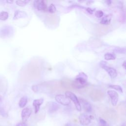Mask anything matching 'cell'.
<instances>
[{"label":"cell","mask_w":126,"mask_h":126,"mask_svg":"<svg viewBox=\"0 0 126 126\" xmlns=\"http://www.w3.org/2000/svg\"><path fill=\"white\" fill-rule=\"evenodd\" d=\"M87 75L84 72L79 73L75 79L72 81V88L79 89L85 87L87 84Z\"/></svg>","instance_id":"1"},{"label":"cell","mask_w":126,"mask_h":126,"mask_svg":"<svg viewBox=\"0 0 126 126\" xmlns=\"http://www.w3.org/2000/svg\"><path fill=\"white\" fill-rule=\"evenodd\" d=\"M65 94L67 97H68L70 100H71L73 102L76 109L78 111H81V106L79 101L78 98L76 96V95L74 93L70 91H66L65 93Z\"/></svg>","instance_id":"2"},{"label":"cell","mask_w":126,"mask_h":126,"mask_svg":"<svg viewBox=\"0 0 126 126\" xmlns=\"http://www.w3.org/2000/svg\"><path fill=\"white\" fill-rule=\"evenodd\" d=\"M14 33L13 27L10 26H5L0 30V36L2 37H9Z\"/></svg>","instance_id":"3"},{"label":"cell","mask_w":126,"mask_h":126,"mask_svg":"<svg viewBox=\"0 0 126 126\" xmlns=\"http://www.w3.org/2000/svg\"><path fill=\"white\" fill-rule=\"evenodd\" d=\"M55 98L58 103L64 106L68 105L70 103V100L66 96L63 94H57Z\"/></svg>","instance_id":"4"},{"label":"cell","mask_w":126,"mask_h":126,"mask_svg":"<svg viewBox=\"0 0 126 126\" xmlns=\"http://www.w3.org/2000/svg\"><path fill=\"white\" fill-rule=\"evenodd\" d=\"M90 95L93 100L97 101L103 98L104 96V94L100 90L95 89L91 91Z\"/></svg>","instance_id":"5"},{"label":"cell","mask_w":126,"mask_h":126,"mask_svg":"<svg viewBox=\"0 0 126 126\" xmlns=\"http://www.w3.org/2000/svg\"><path fill=\"white\" fill-rule=\"evenodd\" d=\"M33 5L39 11L47 10V6L45 2L43 0H36L33 2Z\"/></svg>","instance_id":"6"},{"label":"cell","mask_w":126,"mask_h":126,"mask_svg":"<svg viewBox=\"0 0 126 126\" xmlns=\"http://www.w3.org/2000/svg\"><path fill=\"white\" fill-rule=\"evenodd\" d=\"M107 94L111 98L112 105L116 106L117 104L119 99V95L117 92L114 90H109L107 91Z\"/></svg>","instance_id":"7"},{"label":"cell","mask_w":126,"mask_h":126,"mask_svg":"<svg viewBox=\"0 0 126 126\" xmlns=\"http://www.w3.org/2000/svg\"><path fill=\"white\" fill-rule=\"evenodd\" d=\"M80 123L83 126H87L91 123V119L90 116H89L85 113H82L79 117Z\"/></svg>","instance_id":"8"},{"label":"cell","mask_w":126,"mask_h":126,"mask_svg":"<svg viewBox=\"0 0 126 126\" xmlns=\"http://www.w3.org/2000/svg\"><path fill=\"white\" fill-rule=\"evenodd\" d=\"M32 109L29 107L24 108L21 112V118L22 122L25 123L32 114Z\"/></svg>","instance_id":"9"},{"label":"cell","mask_w":126,"mask_h":126,"mask_svg":"<svg viewBox=\"0 0 126 126\" xmlns=\"http://www.w3.org/2000/svg\"><path fill=\"white\" fill-rule=\"evenodd\" d=\"M101 67L102 68H103L104 69H105L109 75L112 79H114L117 77V70H116V69H115L114 68L107 66V64L102 66Z\"/></svg>","instance_id":"10"},{"label":"cell","mask_w":126,"mask_h":126,"mask_svg":"<svg viewBox=\"0 0 126 126\" xmlns=\"http://www.w3.org/2000/svg\"><path fill=\"white\" fill-rule=\"evenodd\" d=\"M79 101L80 103H81L84 109L87 112H91L92 110V107L90 103L84 98H79Z\"/></svg>","instance_id":"11"},{"label":"cell","mask_w":126,"mask_h":126,"mask_svg":"<svg viewBox=\"0 0 126 126\" xmlns=\"http://www.w3.org/2000/svg\"><path fill=\"white\" fill-rule=\"evenodd\" d=\"M44 101L43 98H39V99H34L33 101L32 105L34 107V113L36 114L40 109V106L41 105V104L43 103Z\"/></svg>","instance_id":"12"},{"label":"cell","mask_w":126,"mask_h":126,"mask_svg":"<svg viewBox=\"0 0 126 126\" xmlns=\"http://www.w3.org/2000/svg\"><path fill=\"white\" fill-rule=\"evenodd\" d=\"M28 17L27 13L23 11H20L19 10H16L13 17V20H17L20 18H25Z\"/></svg>","instance_id":"13"},{"label":"cell","mask_w":126,"mask_h":126,"mask_svg":"<svg viewBox=\"0 0 126 126\" xmlns=\"http://www.w3.org/2000/svg\"><path fill=\"white\" fill-rule=\"evenodd\" d=\"M59 105L58 103L54 102H51L49 106L48 111L50 113H54L57 111L59 108Z\"/></svg>","instance_id":"14"},{"label":"cell","mask_w":126,"mask_h":126,"mask_svg":"<svg viewBox=\"0 0 126 126\" xmlns=\"http://www.w3.org/2000/svg\"><path fill=\"white\" fill-rule=\"evenodd\" d=\"M72 81L68 79H63L61 81V85L65 88H72L71 86Z\"/></svg>","instance_id":"15"},{"label":"cell","mask_w":126,"mask_h":126,"mask_svg":"<svg viewBox=\"0 0 126 126\" xmlns=\"http://www.w3.org/2000/svg\"><path fill=\"white\" fill-rule=\"evenodd\" d=\"M28 102V97L26 96H24L21 98L19 102V106L20 108H24L27 104Z\"/></svg>","instance_id":"16"},{"label":"cell","mask_w":126,"mask_h":126,"mask_svg":"<svg viewBox=\"0 0 126 126\" xmlns=\"http://www.w3.org/2000/svg\"><path fill=\"white\" fill-rule=\"evenodd\" d=\"M116 55L113 53H106L104 55V59L106 60H114L116 59Z\"/></svg>","instance_id":"17"},{"label":"cell","mask_w":126,"mask_h":126,"mask_svg":"<svg viewBox=\"0 0 126 126\" xmlns=\"http://www.w3.org/2000/svg\"><path fill=\"white\" fill-rule=\"evenodd\" d=\"M8 18V13L6 11H1L0 12V20L5 21Z\"/></svg>","instance_id":"18"},{"label":"cell","mask_w":126,"mask_h":126,"mask_svg":"<svg viewBox=\"0 0 126 126\" xmlns=\"http://www.w3.org/2000/svg\"><path fill=\"white\" fill-rule=\"evenodd\" d=\"M29 2L30 0H18L16 1V3L19 6H24L26 5Z\"/></svg>","instance_id":"19"},{"label":"cell","mask_w":126,"mask_h":126,"mask_svg":"<svg viewBox=\"0 0 126 126\" xmlns=\"http://www.w3.org/2000/svg\"><path fill=\"white\" fill-rule=\"evenodd\" d=\"M111 21L110 19H109L107 16L103 17L100 21V24L102 25H108L110 24Z\"/></svg>","instance_id":"20"},{"label":"cell","mask_w":126,"mask_h":126,"mask_svg":"<svg viewBox=\"0 0 126 126\" xmlns=\"http://www.w3.org/2000/svg\"><path fill=\"white\" fill-rule=\"evenodd\" d=\"M109 87L113 89L116 91H118L119 92H120V93H123V89L122 88V87L120 86V85H111L109 86Z\"/></svg>","instance_id":"21"},{"label":"cell","mask_w":126,"mask_h":126,"mask_svg":"<svg viewBox=\"0 0 126 126\" xmlns=\"http://www.w3.org/2000/svg\"><path fill=\"white\" fill-rule=\"evenodd\" d=\"M47 10L50 13H53L55 12V11L56 10V8L55 5L53 3L50 4V5L47 8Z\"/></svg>","instance_id":"22"},{"label":"cell","mask_w":126,"mask_h":126,"mask_svg":"<svg viewBox=\"0 0 126 126\" xmlns=\"http://www.w3.org/2000/svg\"><path fill=\"white\" fill-rule=\"evenodd\" d=\"M114 52L120 54H125L126 53V48H121L117 47L114 50Z\"/></svg>","instance_id":"23"},{"label":"cell","mask_w":126,"mask_h":126,"mask_svg":"<svg viewBox=\"0 0 126 126\" xmlns=\"http://www.w3.org/2000/svg\"><path fill=\"white\" fill-rule=\"evenodd\" d=\"M95 16L97 18L102 17L103 16V12L101 10H97L95 12Z\"/></svg>","instance_id":"24"},{"label":"cell","mask_w":126,"mask_h":126,"mask_svg":"<svg viewBox=\"0 0 126 126\" xmlns=\"http://www.w3.org/2000/svg\"><path fill=\"white\" fill-rule=\"evenodd\" d=\"M99 123L100 124V126H105L107 125V122L105 120H104V119H103L102 118H99Z\"/></svg>","instance_id":"25"},{"label":"cell","mask_w":126,"mask_h":126,"mask_svg":"<svg viewBox=\"0 0 126 126\" xmlns=\"http://www.w3.org/2000/svg\"><path fill=\"white\" fill-rule=\"evenodd\" d=\"M32 91L35 93H37L38 92V86L37 85H33L32 87Z\"/></svg>","instance_id":"26"},{"label":"cell","mask_w":126,"mask_h":126,"mask_svg":"<svg viewBox=\"0 0 126 126\" xmlns=\"http://www.w3.org/2000/svg\"><path fill=\"white\" fill-rule=\"evenodd\" d=\"M86 11L90 14H92L93 13V10L92 9H91V8L90 7H87V8H86Z\"/></svg>","instance_id":"27"},{"label":"cell","mask_w":126,"mask_h":126,"mask_svg":"<svg viewBox=\"0 0 126 126\" xmlns=\"http://www.w3.org/2000/svg\"><path fill=\"white\" fill-rule=\"evenodd\" d=\"M16 126H28L27 124L26 123H24V122H21V123H18Z\"/></svg>","instance_id":"28"},{"label":"cell","mask_w":126,"mask_h":126,"mask_svg":"<svg viewBox=\"0 0 126 126\" xmlns=\"http://www.w3.org/2000/svg\"><path fill=\"white\" fill-rule=\"evenodd\" d=\"M105 2L107 3V4H108V5H110L111 3V0H106V1H105Z\"/></svg>","instance_id":"29"},{"label":"cell","mask_w":126,"mask_h":126,"mask_svg":"<svg viewBox=\"0 0 126 126\" xmlns=\"http://www.w3.org/2000/svg\"><path fill=\"white\" fill-rule=\"evenodd\" d=\"M122 66H123V67H124L125 69L126 68V61H124V62H123V63H122Z\"/></svg>","instance_id":"30"},{"label":"cell","mask_w":126,"mask_h":126,"mask_svg":"<svg viewBox=\"0 0 126 126\" xmlns=\"http://www.w3.org/2000/svg\"><path fill=\"white\" fill-rule=\"evenodd\" d=\"M65 126H73L71 124H69V123H67L65 125Z\"/></svg>","instance_id":"31"},{"label":"cell","mask_w":126,"mask_h":126,"mask_svg":"<svg viewBox=\"0 0 126 126\" xmlns=\"http://www.w3.org/2000/svg\"><path fill=\"white\" fill-rule=\"evenodd\" d=\"M6 2L8 3H11L13 2V1H9V0H7Z\"/></svg>","instance_id":"32"},{"label":"cell","mask_w":126,"mask_h":126,"mask_svg":"<svg viewBox=\"0 0 126 126\" xmlns=\"http://www.w3.org/2000/svg\"><path fill=\"white\" fill-rule=\"evenodd\" d=\"M100 126H109V125H108L107 124L106 125H105V126H100Z\"/></svg>","instance_id":"33"},{"label":"cell","mask_w":126,"mask_h":126,"mask_svg":"<svg viewBox=\"0 0 126 126\" xmlns=\"http://www.w3.org/2000/svg\"><path fill=\"white\" fill-rule=\"evenodd\" d=\"M121 126H126V125H125V124H124V125H122Z\"/></svg>","instance_id":"34"},{"label":"cell","mask_w":126,"mask_h":126,"mask_svg":"<svg viewBox=\"0 0 126 126\" xmlns=\"http://www.w3.org/2000/svg\"><path fill=\"white\" fill-rule=\"evenodd\" d=\"M1 100V98L0 97V101Z\"/></svg>","instance_id":"35"}]
</instances>
